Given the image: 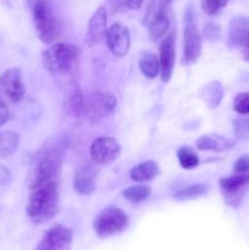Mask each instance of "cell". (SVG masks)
<instances>
[{
	"label": "cell",
	"instance_id": "603a6c76",
	"mask_svg": "<svg viewBox=\"0 0 249 250\" xmlns=\"http://www.w3.org/2000/svg\"><path fill=\"white\" fill-rule=\"evenodd\" d=\"M20 137L15 131H5L0 133V156L9 158L19 148Z\"/></svg>",
	"mask_w": 249,
	"mask_h": 250
},
{
	"label": "cell",
	"instance_id": "7a4b0ae2",
	"mask_svg": "<svg viewBox=\"0 0 249 250\" xmlns=\"http://www.w3.org/2000/svg\"><path fill=\"white\" fill-rule=\"evenodd\" d=\"M59 208V187L55 181L37 188L29 195L26 211L29 220L36 225L50 221Z\"/></svg>",
	"mask_w": 249,
	"mask_h": 250
},
{
	"label": "cell",
	"instance_id": "ba28073f",
	"mask_svg": "<svg viewBox=\"0 0 249 250\" xmlns=\"http://www.w3.org/2000/svg\"><path fill=\"white\" fill-rule=\"evenodd\" d=\"M117 100L115 95L106 92H95L85 97L83 116L90 122L97 124L109 117L115 111Z\"/></svg>",
	"mask_w": 249,
	"mask_h": 250
},
{
	"label": "cell",
	"instance_id": "83f0119b",
	"mask_svg": "<svg viewBox=\"0 0 249 250\" xmlns=\"http://www.w3.org/2000/svg\"><path fill=\"white\" fill-rule=\"evenodd\" d=\"M231 0H202V9L209 16L219 14Z\"/></svg>",
	"mask_w": 249,
	"mask_h": 250
},
{
	"label": "cell",
	"instance_id": "8992f818",
	"mask_svg": "<svg viewBox=\"0 0 249 250\" xmlns=\"http://www.w3.org/2000/svg\"><path fill=\"white\" fill-rule=\"evenodd\" d=\"M33 23L39 39L46 44L53 43L59 36V23L46 0H37L33 5Z\"/></svg>",
	"mask_w": 249,
	"mask_h": 250
},
{
	"label": "cell",
	"instance_id": "5b68a950",
	"mask_svg": "<svg viewBox=\"0 0 249 250\" xmlns=\"http://www.w3.org/2000/svg\"><path fill=\"white\" fill-rule=\"evenodd\" d=\"M128 226L126 212L117 207H109L102 210L93 222V229L99 238L109 237L124 232Z\"/></svg>",
	"mask_w": 249,
	"mask_h": 250
},
{
	"label": "cell",
	"instance_id": "e0dca14e",
	"mask_svg": "<svg viewBox=\"0 0 249 250\" xmlns=\"http://www.w3.org/2000/svg\"><path fill=\"white\" fill-rule=\"evenodd\" d=\"M84 99L80 85L75 81H70L65 85L62 98V106L63 110L67 112L70 116L80 117L83 116L84 112Z\"/></svg>",
	"mask_w": 249,
	"mask_h": 250
},
{
	"label": "cell",
	"instance_id": "9a60e30c",
	"mask_svg": "<svg viewBox=\"0 0 249 250\" xmlns=\"http://www.w3.org/2000/svg\"><path fill=\"white\" fill-rule=\"evenodd\" d=\"M107 31V15L104 6H99L88 22L84 42L88 46L98 45L105 41Z\"/></svg>",
	"mask_w": 249,
	"mask_h": 250
},
{
	"label": "cell",
	"instance_id": "277c9868",
	"mask_svg": "<svg viewBox=\"0 0 249 250\" xmlns=\"http://www.w3.org/2000/svg\"><path fill=\"white\" fill-rule=\"evenodd\" d=\"M171 0H150L146 7L144 24L153 39H160L170 28Z\"/></svg>",
	"mask_w": 249,
	"mask_h": 250
},
{
	"label": "cell",
	"instance_id": "3957f363",
	"mask_svg": "<svg viewBox=\"0 0 249 250\" xmlns=\"http://www.w3.org/2000/svg\"><path fill=\"white\" fill-rule=\"evenodd\" d=\"M43 65L51 73H66L72 71L80 60L77 46L68 43H56L43 53Z\"/></svg>",
	"mask_w": 249,
	"mask_h": 250
},
{
	"label": "cell",
	"instance_id": "6da1fadb",
	"mask_svg": "<svg viewBox=\"0 0 249 250\" xmlns=\"http://www.w3.org/2000/svg\"><path fill=\"white\" fill-rule=\"evenodd\" d=\"M65 144L60 141L48 142L42 146L32 160L26 185L31 190L54 181L62 161Z\"/></svg>",
	"mask_w": 249,
	"mask_h": 250
},
{
	"label": "cell",
	"instance_id": "7c38bea8",
	"mask_svg": "<svg viewBox=\"0 0 249 250\" xmlns=\"http://www.w3.org/2000/svg\"><path fill=\"white\" fill-rule=\"evenodd\" d=\"M121 151L119 141L114 137H100L93 141L89 148L90 159L98 165H107L117 159Z\"/></svg>",
	"mask_w": 249,
	"mask_h": 250
},
{
	"label": "cell",
	"instance_id": "52a82bcc",
	"mask_svg": "<svg viewBox=\"0 0 249 250\" xmlns=\"http://www.w3.org/2000/svg\"><path fill=\"white\" fill-rule=\"evenodd\" d=\"M202 51V34L198 28L197 15L190 6L186 9L183 19V62L197 61Z\"/></svg>",
	"mask_w": 249,
	"mask_h": 250
},
{
	"label": "cell",
	"instance_id": "ac0fdd59",
	"mask_svg": "<svg viewBox=\"0 0 249 250\" xmlns=\"http://www.w3.org/2000/svg\"><path fill=\"white\" fill-rule=\"evenodd\" d=\"M195 146L199 150H211L220 153V151H225L233 148L234 141L226 138V137L212 134V136H203L198 138L197 142H195Z\"/></svg>",
	"mask_w": 249,
	"mask_h": 250
},
{
	"label": "cell",
	"instance_id": "d6986e66",
	"mask_svg": "<svg viewBox=\"0 0 249 250\" xmlns=\"http://www.w3.org/2000/svg\"><path fill=\"white\" fill-rule=\"evenodd\" d=\"M199 97L208 109L214 110L221 104L224 99V87L219 81H212L200 89Z\"/></svg>",
	"mask_w": 249,
	"mask_h": 250
},
{
	"label": "cell",
	"instance_id": "484cf974",
	"mask_svg": "<svg viewBox=\"0 0 249 250\" xmlns=\"http://www.w3.org/2000/svg\"><path fill=\"white\" fill-rule=\"evenodd\" d=\"M207 192V187L204 185H192L188 187L183 188V189L178 190L173 194V198L176 200H188V199H194V198L202 197Z\"/></svg>",
	"mask_w": 249,
	"mask_h": 250
},
{
	"label": "cell",
	"instance_id": "ffe728a7",
	"mask_svg": "<svg viewBox=\"0 0 249 250\" xmlns=\"http://www.w3.org/2000/svg\"><path fill=\"white\" fill-rule=\"evenodd\" d=\"M76 192L82 195H89L95 190L94 172L89 166H83L76 172L73 181Z\"/></svg>",
	"mask_w": 249,
	"mask_h": 250
},
{
	"label": "cell",
	"instance_id": "30bf717a",
	"mask_svg": "<svg viewBox=\"0 0 249 250\" xmlns=\"http://www.w3.org/2000/svg\"><path fill=\"white\" fill-rule=\"evenodd\" d=\"M73 231L63 225H54L44 233L36 250H71Z\"/></svg>",
	"mask_w": 249,
	"mask_h": 250
},
{
	"label": "cell",
	"instance_id": "7402d4cb",
	"mask_svg": "<svg viewBox=\"0 0 249 250\" xmlns=\"http://www.w3.org/2000/svg\"><path fill=\"white\" fill-rule=\"evenodd\" d=\"M139 68L142 73L149 80H154L160 73V61L159 58L151 51L142 53L139 59Z\"/></svg>",
	"mask_w": 249,
	"mask_h": 250
},
{
	"label": "cell",
	"instance_id": "5bb4252c",
	"mask_svg": "<svg viewBox=\"0 0 249 250\" xmlns=\"http://www.w3.org/2000/svg\"><path fill=\"white\" fill-rule=\"evenodd\" d=\"M105 41L112 55L116 58H124L128 53L131 37L128 28L121 22H115L107 28Z\"/></svg>",
	"mask_w": 249,
	"mask_h": 250
},
{
	"label": "cell",
	"instance_id": "4dcf8cb0",
	"mask_svg": "<svg viewBox=\"0 0 249 250\" xmlns=\"http://www.w3.org/2000/svg\"><path fill=\"white\" fill-rule=\"evenodd\" d=\"M120 4L128 10H139L144 0H119Z\"/></svg>",
	"mask_w": 249,
	"mask_h": 250
},
{
	"label": "cell",
	"instance_id": "4fadbf2b",
	"mask_svg": "<svg viewBox=\"0 0 249 250\" xmlns=\"http://www.w3.org/2000/svg\"><path fill=\"white\" fill-rule=\"evenodd\" d=\"M228 44L238 49L243 60L249 62V17L237 16L229 23Z\"/></svg>",
	"mask_w": 249,
	"mask_h": 250
},
{
	"label": "cell",
	"instance_id": "9c48e42d",
	"mask_svg": "<svg viewBox=\"0 0 249 250\" xmlns=\"http://www.w3.org/2000/svg\"><path fill=\"white\" fill-rule=\"evenodd\" d=\"M225 203L231 208H238L249 189V173H233L219 182Z\"/></svg>",
	"mask_w": 249,
	"mask_h": 250
},
{
	"label": "cell",
	"instance_id": "f1b7e54d",
	"mask_svg": "<svg viewBox=\"0 0 249 250\" xmlns=\"http://www.w3.org/2000/svg\"><path fill=\"white\" fill-rule=\"evenodd\" d=\"M233 131L238 138L246 139L249 136V116H241L233 121Z\"/></svg>",
	"mask_w": 249,
	"mask_h": 250
},
{
	"label": "cell",
	"instance_id": "2e32d148",
	"mask_svg": "<svg viewBox=\"0 0 249 250\" xmlns=\"http://www.w3.org/2000/svg\"><path fill=\"white\" fill-rule=\"evenodd\" d=\"M160 77L163 82H168L172 76L173 67H175V58H176V38L175 32L168 33L163 39L160 44Z\"/></svg>",
	"mask_w": 249,
	"mask_h": 250
},
{
	"label": "cell",
	"instance_id": "8fae6325",
	"mask_svg": "<svg viewBox=\"0 0 249 250\" xmlns=\"http://www.w3.org/2000/svg\"><path fill=\"white\" fill-rule=\"evenodd\" d=\"M0 97L10 103H17L24 97V84L19 67L9 68L0 76Z\"/></svg>",
	"mask_w": 249,
	"mask_h": 250
},
{
	"label": "cell",
	"instance_id": "d4e9b609",
	"mask_svg": "<svg viewBox=\"0 0 249 250\" xmlns=\"http://www.w3.org/2000/svg\"><path fill=\"white\" fill-rule=\"evenodd\" d=\"M177 159L181 167L186 170H193L199 165V158L189 146H181L177 150Z\"/></svg>",
	"mask_w": 249,
	"mask_h": 250
},
{
	"label": "cell",
	"instance_id": "cb8c5ba5",
	"mask_svg": "<svg viewBox=\"0 0 249 250\" xmlns=\"http://www.w3.org/2000/svg\"><path fill=\"white\" fill-rule=\"evenodd\" d=\"M124 199L128 200L129 203L133 204H138V203L145 202L149 197L151 195V188L148 186H131V187L126 188L122 192Z\"/></svg>",
	"mask_w": 249,
	"mask_h": 250
},
{
	"label": "cell",
	"instance_id": "44dd1931",
	"mask_svg": "<svg viewBox=\"0 0 249 250\" xmlns=\"http://www.w3.org/2000/svg\"><path fill=\"white\" fill-rule=\"evenodd\" d=\"M159 166L155 161H144L129 171V177L134 182H149L159 175Z\"/></svg>",
	"mask_w": 249,
	"mask_h": 250
},
{
	"label": "cell",
	"instance_id": "d6a6232c",
	"mask_svg": "<svg viewBox=\"0 0 249 250\" xmlns=\"http://www.w3.org/2000/svg\"><path fill=\"white\" fill-rule=\"evenodd\" d=\"M10 180H11V173H10L9 168L0 165V186L7 185Z\"/></svg>",
	"mask_w": 249,
	"mask_h": 250
},
{
	"label": "cell",
	"instance_id": "4316f807",
	"mask_svg": "<svg viewBox=\"0 0 249 250\" xmlns=\"http://www.w3.org/2000/svg\"><path fill=\"white\" fill-rule=\"evenodd\" d=\"M233 110L242 116L249 115V92L238 93L234 97Z\"/></svg>",
	"mask_w": 249,
	"mask_h": 250
},
{
	"label": "cell",
	"instance_id": "f546056e",
	"mask_svg": "<svg viewBox=\"0 0 249 250\" xmlns=\"http://www.w3.org/2000/svg\"><path fill=\"white\" fill-rule=\"evenodd\" d=\"M233 173H249V155L237 159L233 166Z\"/></svg>",
	"mask_w": 249,
	"mask_h": 250
},
{
	"label": "cell",
	"instance_id": "1f68e13d",
	"mask_svg": "<svg viewBox=\"0 0 249 250\" xmlns=\"http://www.w3.org/2000/svg\"><path fill=\"white\" fill-rule=\"evenodd\" d=\"M9 116H10L9 107L6 106V104H5L4 102L0 100V127H1L2 125L6 124L7 120H9Z\"/></svg>",
	"mask_w": 249,
	"mask_h": 250
}]
</instances>
